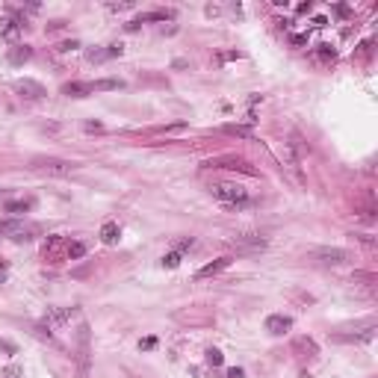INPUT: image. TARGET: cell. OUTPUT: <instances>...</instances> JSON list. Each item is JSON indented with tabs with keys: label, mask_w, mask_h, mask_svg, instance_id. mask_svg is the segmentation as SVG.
<instances>
[{
	"label": "cell",
	"mask_w": 378,
	"mask_h": 378,
	"mask_svg": "<svg viewBox=\"0 0 378 378\" xmlns=\"http://www.w3.org/2000/svg\"><path fill=\"white\" fill-rule=\"evenodd\" d=\"M33 169L41 172V174H47V177H68V174L77 169V163L59 160V157H35V160H33Z\"/></svg>",
	"instance_id": "6da1fadb"
},
{
	"label": "cell",
	"mask_w": 378,
	"mask_h": 378,
	"mask_svg": "<svg viewBox=\"0 0 378 378\" xmlns=\"http://www.w3.org/2000/svg\"><path fill=\"white\" fill-rule=\"evenodd\" d=\"M210 195L213 198H219V201H225V204H231V207H242V204H248V192H245V186H240V183H213L210 186Z\"/></svg>",
	"instance_id": "7a4b0ae2"
},
{
	"label": "cell",
	"mask_w": 378,
	"mask_h": 378,
	"mask_svg": "<svg viewBox=\"0 0 378 378\" xmlns=\"http://www.w3.org/2000/svg\"><path fill=\"white\" fill-rule=\"evenodd\" d=\"M310 257L319 260L322 266H343V263L352 260V251L349 248H331V245H325V248H313Z\"/></svg>",
	"instance_id": "3957f363"
},
{
	"label": "cell",
	"mask_w": 378,
	"mask_h": 378,
	"mask_svg": "<svg viewBox=\"0 0 378 378\" xmlns=\"http://www.w3.org/2000/svg\"><path fill=\"white\" fill-rule=\"evenodd\" d=\"M231 245L240 251V254H254V251H263L266 248V240L260 234H237L231 240Z\"/></svg>",
	"instance_id": "277c9868"
},
{
	"label": "cell",
	"mask_w": 378,
	"mask_h": 378,
	"mask_svg": "<svg viewBox=\"0 0 378 378\" xmlns=\"http://www.w3.org/2000/svg\"><path fill=\"white\" fill-rule=\"evenodd\" d=\"M15 92H18L24 101H41V98L47 95V89H44L41 83H35V80H18V83H15Z\"/></svg>",
	"instance_id": "5b68a950"
},
{
	"label": "cell",
	"mask_w": 378,
	"mask_h": 378,
	"mask_svg": "<svg viewBox=\"0 0 378 378\" xmlns=\"http://www.w3.org/2000/svg\"><path fill=\"white\" fill-rule=\"evenodd\" d=\"M89 325H80V355H77V364H80V378H89Z\"/></svg>",
	"instance_id": "8992f818"
},
{
	"label": "cell",
	"mask_w": 378,
	"mask_h": 378,
	"mask_svg": "<svg viewBox=\"0 0 378 378\" xmlns=\"http://www.w3.org/2000/svg\"><path fill=\"white\" fill-rule=\"evenodd\" d=\"M172 18V12L169 9H157V12H142L139 18H133L130 24H127V33H136L142 24H148V21H169Z\"/></svg>",
	"instance_id": "52a82bcc"
},
{
	"label": "cell",
	"mask_w": 378,
	"mask_h": 378,
	"mask_svg": "<svg viewBox=\"0 0 378 378\" xmlns=\"http://www.w3.org/2000/svg\"><path fill=\"white\" fill-rule=\"evenodd\" d=\"M71 316H77V310H74V308H53V310H47L44 325H47V328H59V325H65Z\"/></svg>",
	"instance_id": "ba28073f"
},
{
	"label": "cell",
	"mask_w": 378,
	"mask_h": 378,
	"mask_svg": "<svg viewBox=\"0 0 378 378\" xmlns=\"http://www.w3.org/2000/svg\"><path fill=\"white\" fill-rule=\"evenodd\" d=\"M27 234H30V231H27L18 219H6V222H0V237H6V240H30Z\"/></svg>",
	"instance_id": "9c48e42d"
},
{
	"label": "cell",
	"mask_w": 378,
	"mask_h": 378,
	"mask_svg": "<svg viewBox=\"0 0 378 378\" xmlns=\"http://www.w3.org/2000/svg\"><path fill=\"white\" fill-rule=\"evenodd\" d=\"M121 53H124L121 44H106V47H95V50H89L86 56H89V62H106V59H115V56H121Z\"/></svg>",
	"instance_id": "30bf717a"
},
{
	"label": "cell",
	"mask_w": 378,
	"mask_h": 378,
	"mask_svg": "<svg viewBox=\"0 0 378 378\" xmlns=\"http://www.w3.org/2000/svg\"><path fill=\"white\" fill-rule=\"evenodd\" d=\"M290 328H293V319L284 316V313H272V316L266 319V331H269V334H287Z\"/></svg>",
	"instance_id": "8fae6325"
},
{
	"label": "cell",
	"mask_w": 378,
	"mask_h": 378,
	"mask_svg": "<svg viewBox=\"0 0 378 378\" xmlns=\"http://www.w3.org/2000/svg\"><path fill=\"white\" fill-rule=\"evenodd\" d=\"M293 352L302 355V358H316V355H319V346H316V340H310V337H296V340H293Z\"/></svg>",
	"instance_id": "7c38bea8"
},
{
	"label": "cell",
	"mask_w": 378,
	"mask_h": 378,
	"mask_svg": "<svg viewBox=\"0 0 378 378\" xmlns=\"http://www.w3.org/2000/svg\"><path fill=\"white\" fill-rule=\"evenodd\" d=\"M21 33H24V24H21L18 18H0V35H3L6 41H15Z\"/></svg>",
	"instance_id": "4fadbf2b"
},
{
	"label": "cell",
	"mask_w": 378,
	"mask_h": 378,
	"mask_svg": "<svg viewBox=\"0 0 378 378\" xmlns=\"http://www.w3.org/2000/svg\"><path fill=\"white\" fill-rule=\"evenodd\" d=\"M92 92H95V86L92 83H83V80H71V83L62 86V95H68V98H86Z\"/></svg>",
	"instance_id": "5bb4252c"
},
{
	"label": "cell",
	"mask_w": 378,
	"mask_h": 378,
	"mask_svg": "<svg viewBox=\"0 0 378 378\" xmlns=\"http://www.w3.org/2000/svg\"><path fill=\"white\" fill-rule=\"evenodd\" d=\"M30 56H33V47H30V44H12L9 53H6V59H9L12 65H24Z\"/></svg>",
	"instance_id": "9a60e30c"
},
{
	"label": "cell",
	"mask_w": 378,
	"mask_h": 378,
	"mask_svg": "<svg viewBox=\"0 0 378 378\" xmlns=\"http://www.w3.org/2000/svg\"><path fill=\"white\" fill-rule=\"evenodd\" d=\"M231 263H234V257H228V254H225V257H219V260L207 263L204 269H198V278H213V275H219L222 269H228Z\"/></svg>",
	"instance_id": "2e32d148"
},
{
	"label": "cell",
	"mask_w": 378,
	"mask_h": 378,
	"mask_svg": "<svg viewBox=\"0 0 378 378\" xmlns=\"http://www.w3.org/2000/svg\"><path fill=\"white\" fill-rule=\"evenodd\" d=\"M3 210H6V213H12V216L30 213V210H33V198H18V201H6V204H3Z\"/></svg>",
	"instance_id": "e0dca14e"
},
{
	"label": "cell",
	"mask_w": 378,
	"mask_h": 378,
	"mask_svg": "<svg viewBox=\"0 0 378 378\" xmlns=\"http://www.w3.org/2000/svg\"><path fill=\"white\" fill-rule=\"evenodd\" d=\"M228 136H240V139H254V130L251 127H245V124H225L222 127Z\"/></svg>",
	"instance_id": "ac0fdd59"
},
{
	"label": "cell",
	"mask_w": 378,
	"mask_h": 378,
	"mask_svg": "<svg viewBox=\"0 0 378 378\" xmlns=\"http://www.w3.org/2000/svg\"><path fill=\"white\" fill-rule=\"evenodd\" d=\"M118 234H121V231H118L115 222H106V225L101 228V240H103L106 245H115V242H118Z\"/></svg>",
	"instance_id": "d6986e66"
},
{
	"label": "cell",
	"mask_w": 378,
	"mask_h": 378,
	"mask_svg": "<svg viewBox=\"0 0 378 378\" xmlns=\"http://www.w3.org/2000/svg\"><path fill=\"white\" fill-rule=\"evenodd\" d=\"M316 56H319L322 62H334V59H337V50H334L331 44H319V47H316Z\"/></svg>",
	"instance_id": "ffe728a7"
},
{
	"label": "cell",
	"mask_w": 378,
	"mask_h": 378,
	"mask_svg": "<svg viewBox=\"0 0 378 378\" xmlns=\"http://www.w3.org/2000/svg\"><path fill=\"white\" fill-rule=\"evenodd\" d=\"M95 89H124V83L121 80H98V83H92Z\"/></svg>",
	"instance_id": "44dd1931"
},
{
	"label": "cell",
	"mask_w": 378,
	"mask_h": 378,
	"mask_svg": "<svg viewBox=\"0 0 378 378\" xmlns=\"http://www.w3.org/2000/svg\"><path fill=\"white\" fill-rule=\"evenodd\" d=\"M83 254H86V245H83V242H71V245H68V257H71V260H77V257H83Z\"/></svg>",
	"instance_id": "7402d4cb"
},
{
	"label": "cell",
	"mask_w": 378,
	"mask_h": 378,
	"mask_svg": "<svg viewBox=\"0 0 378 378\" xmlns=\"http://www.w3.org/2000/svg\"><path fill=\"white\" fill-rule=\"evenodd\" d=\"M222 361H225V358H222L219 349H207V364H210V367H222Z\"/></svg>",
	"instance_id": "603a6c76"
},
{
	"label": "cell",
	"mask_w": 378,
	"mask_h": 378,
	"mask_svg": "<svg viewBox=\"0 0 378 378\" xmlns=\"http://www.w3.org/2000/svg\"><path fill=\"white\" fill-rule=\"evenodd\" d=\"M163 266H169V269L180 266V251H172V254H166V257H163Z\"/></svg>",
	"instance_id": "cb8c5ba5"
},
{
	"label": "cell",
	"mask_w": 378,
	"mask_h": 378,
	"mask_svg": "<svg viewBox=\"0 0 378 378\" xmlns=\"http://www.w3.org/2000/svg\"><path fill=\"white\" fill-rule=\"evenodd\" d=\"M290 44H296V47H302V44H308V35H302V33H296V35H290Z\"/></svg>",
	"instance_id": "d4e9b609"
},
{
	"label": "cell",
	"mask_w": 378,
	"mask_h": 378,
	"mask_svg": "<svg viewBox=\"0 0 378 378\" xmlns=\"http://www.w3.org/2000/svg\"><path fill=\"white\" fill-rule=\"evenodd\" d=\"M0 352H3V355H15L18 349H15V343H6V340H0Z\"/></svg>",
	"instance_id": "484cf974"
},
{
	"label": "cell",
	"mask_w": 378,
	"mask_h": 378,
	"mask_svg": "<svg viewBox=\"0 0 378 378\" xmlns=\"http://www.w3.org/2000/svg\"><path fill=\"white\" fill-rule=\"evenodd\" d=\"M154 346H157V337H145V340L139 343V349H145V352H148V349H154Z\"/></svg>",
	"instance_id": "4316f807"
},
{
	"label": "cell",
	"mask_w": 378,
	"mask_h": 378,
	"mask_svg": "<svg viewBox=\"0 0 378 378\" xmlns=\"http://www.w3.org/2000/svg\"><path fill=\"white\" fill-rule=\"evenodd\" d=\"M3 376H6V378H18V376H21V367H6V370H3Z\"/></svg>",
	"instance_id": "83f0119b"
},
{
	"label": "cell",
	"mask_w": 378,
	"mask_h": 378,
	"mask_svg": "<svg viewBox=\"0 0 378 378\" xmlns=\"http://www.w3.org/2000/svg\"><path fill=\"white\" fill-rule=\"evenodd\" d=\"M86 130L95 133V130H103V124H101V121H86Z\"/></svg>",
	"instance_id": "f1b7e54d"
},
{
	"label": "cell",
	"mask_w": 378,
	"mask_h": 378,
	"mask_svg": "<svg viewBox=\"0 0 378 378\" xmlns=\"http://www.w3.org/2000/svg\"><path fill=\"white\" fill-rule=\"evenodd\" d=\"M228 378H245V373H242L240 367H231V370H228Z\"/></svg>",
	"instance_id": "f546056e"
},
{
	"label": "cell",
	"mask_w": 378,
	"mask_h": 378,
	"mask_svg": "<svg viewBox=\"0 0 378 378\" xmlns=\"http://www.w3.org/2000/svg\"><path fill=\"white\" fill-rule=\"evenodd\" d=\"M130 6H133V3H109L112 12H121V9H130Z\"/></svg>",
	"instance_id": "4dcf8cb0"
},
{
	"label": "cell",
	"mask_w": 378,
	"mask_h": 378,
	"mask_svg": "<svg viewBox=\"0 0 378 378\" xmlns=\"http://www.w3.org/2000/svg\"><path fill=\"white\" fill-rule=\"evenodd\" d=\"M74 47H80V41H62L59 44V50H74Z\"/></svg>",
	"instance_id": "1f68e13d"
},
{
	"label": "cell",
	"mask_w": 378,
	"mask_h": 378,
	"mask_svg": "<svg viewBox=\"0 0 378 378\" xmlns=\"http://www.w3.org/2000/svg\"><path fill=\"white\" fill-rule=\"evenodd\" d=\"M219 59H222V62H228V59H240V53H237V50H231V53H222Z\"/></svg>",
	"instance_id": "d6a6232c"
},
{
	"label": "cell",
	"mask_w": 378,
	"mask_h": 378,
	"mask_svg": "<svg viewBox=\"0 0 378 378\" xmlns=\"http://www.w3.org/2000/svg\"><path fill=\"white\" fill-rule=\"evenodd\" d=\"M177 248H180V251H186V248H192V240H180V242H177Z\"/></svg>",
	"instance_id": "836d02e7"
},
{
	"label": "cell",
	"mask_w": 378,
	"mask_h": 378,
	"mask_svg": "<svg viewBox=\"0 0 378 378\" xmlns=\"http://www.w3.org/2000/svg\"><path fill=\"white\" fill-rule=\"evenodd\" d=\"M310 9H313V3H310V0H308V3H299V12H310Z\"/></svg>",
	"instance_id": "e575fe53"
},
{
	"label": "cell",
	"mask_w": 378,
	"mask_h": 378,
	"mask_svg": "<svg viewBox=\"0 0 378 378\" xmlns=\"http://www.w3.org/2000/svg\"><path fill=\"white\" fill-rule=\"evenodd\" d=\"M6 278V260H0V281Z\"/></svg>",
	"instance_id": "d590c367"
}]
</instances>
